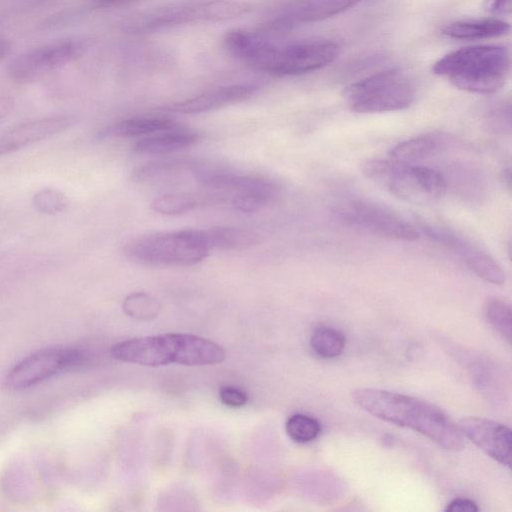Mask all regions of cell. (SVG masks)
I'll use <instances>...</instances> for the list:
<instances>
[{
  "label": "cell",
  "instance_id": "obj_22",
  "mask_svg": "<svg viewBox=\"0 0 512 512\" xmlns=\"http://www.w3.org/2000/svg\"><path fill=\"white\" fill-rule=\"evenodd\" d=\"M181 124L164 117H135L129 118L105 128L99 132L101 138H128L147 136L164 130H169Z\"/></svg>",
  "mask_w": 512,
  "mask_h": 512
},
{
  "label": "cell",
  "instance_id": "obj_31",
  "mask_svg": "<svg viewBox=\"0 0 512 512\" xmlns=\"http://www.w3.org/2000/svg\"><path fill=\"white\" fill-rule=\"evenodd\" d=\"M219 398L224 405L232 408L242 407L248 401L247 394L234 386H222L219 389Z\"/></svg>",
  "mask_w": 512,
  "mask_h": 512
},
{
  "label": "cell",
  "instance_id": "obj_27",
  "mask_svg": "<svg viewBox=\"0 0 512 512\" xmlns=\"http://www.w3.org/2000/svg\"><path fill=\"white\" fill-rule=\"evenodd\" d=\"M285 429L294 442L307 443L318 437L321 426L314 417L297 413L288 418Z\"/></svg>",
  "mask_w": 512,
  "mask_h": 512
},
{
  "label": "cell",
  "instance_id": "obj_29",
  "mask_svg": "<svg viewBox=\"0 0 512 512\" xmlns=\"http://www.w3.org/2000/svg\"><path fill=\"white\" fill-rule=\"evenodd\" d=\"M33 205L41 213L57 214L69 206L68 197L54 188H43L33 196Z\"/></svg>",
  "mask_w": 512,
  "mask_h": 512
},
{
  "label": "cell",
  "instance_id": "obj_23",
  "mask_svg": "<svg viewBox=\"0 0 512 512\" xmlns=\"http://www.w3.org/2000/svg\"><path fill=\"white\" fill-rule=\"evenodd\" d=\"M197 162L190 158H167L152 161L137 167L132 172L133 181L139 183L156 182L182 173L194 171Z\"/></svg>",
  "mask_w": 512,
  "mask_h": 512
},
{
  "label": "cell",
  "instance_id": "obj_34",
  "mask_svg": "<svg viewBox=\"0 0 512 512\" xmlns=\"http://www.w3.org/2000/svg\"><path fill=\"white\" fill-rule=\"evenodd\" d=\"M138 0H90L91 6L94 8H115L133 3Z\"/></svg>",
  "mask_w": 512,
  "mask_h": 512
},
{
  "label": "cell",
  "instance_id": "obj_13",
  "mask_svg": "<svg viewBox=\"0 0 512 512\" xmlns=\"http://www.w3.org/2000/svg\"><path fill=\"white\" fill-rule=\"evenodd\" d=\"M343 215L351 222L373 233L403 241H415L420 231L385 206L368 200L351 201Z\"/></svg>",
  "mask_w": 512,
  "mask_h": 512
},
{
  "label": "cell",
  "instance_id": "obj_5",
  "mask_svg": "<svg viewBox=\"0 0 512 512\" xmlns=\"http://www.w3.org/2000/svg\"><path fill=\"white\" fill-rule=\"evenodd\" d=\"M211 251L205 230L183 229L139 236L124 247V254L149 266H191Z\"/></svg>",
  "mask_w": 512,
  "mask_h": 512
},
{
  "label": "cell",
  "instance_id": "obj_24",
  "mask_svg": "<svg viewBox=\"0 0 512 512\" xmlns=\"http://www.w3.org/2000/svg\"><path fill=\"white\" fill-rule=\"evenodd\" d=\"M205 233L211 250H242L260 242L257 233L244 228L213 227Z\"/></svg>",
  "mask_w": 512,
  "mask_h": 512
},
{
  "label": "cell",
  "instance_id": "obj_7",
  "mask_svg": "<svg viewBox=\"0 0 512 512\" xmlns=\"http://www.w3.org/2000/svg\"><path fill=\"white\" fill-rule=\"evenodd\" d=\"M344 95L352 111L372 114L408 108L415 89L402 70L390 68L350 84Z\"/></svg>",
  "mask_w": 512,
  "mask_h": 512
},
{
  "label": "cell",
  "instance_id": "obj_2",
  "mask_svg": "<svg viewBox=\"0 0 512 512\" xmlns=\"http://www.w3.org/2000/svg\"><path fill=\"white\" fill-rule=\"evenodd\" d=\"M353 401L366 412L392 424L410 428L449 450H461L464 436L449 416L425 400L375 388H359Z\"/></svg>",
  "mask_w": 512,
  "mask_h": 512
},
{
  "label": "cell",
  "instance_id": "obj_8",
  "mask_svg": "<svg viewBox=\"0 0 512 512\" xmlns=\"http://www.w3.org/2000/svg\"><path fill=\"white\" fill-rule=\"evenodd\" d=\"M251 6L233 0H207L171 6L141 14L127 21L130 33H148L181 25L201 22H219L247 14Z\"/></svg>",
  "mask_w": 512,
  "mask_h": 512
},
{
  "label": "cell",
  "instance_id": "obj_32",
  "mask_svg": "<svg viewBox=\"0 0 512 512\" xmlns=\"http://www.w3.org/2000/svg\"><path fill=\"white\" fill-rule=\"evenodd\" d=\"M445 510L449 512H476L479 507L471 499L455 498L448 503Z\"/></svg>",
  "mask_w": 512,
  "mask_h": 512
},
{
  "label": "cell",
  "instance_id": "obj_19",
  "mask_svg": "<svg viewBox=\"0 0 512 512\" xmlns=\"http://www.w3.org/2000/svg\"><path fill=\"white\" fill-rule=\"evenodd\" d=\"M447 138L442 133L429 132L406 139L389 151V158L408 164L426 160L445 149Z\"/></svg>",
  "mask_w": 512,
  "mask_h": 512
},
{
  "label": "cell",
  "instance_id": "obj_14",
  "mask_svg": "<svg viewBox=\"0 0 512 512\" xmlns=\"http://www.w3.org/2000/svg\"><path fill=\"white\" fill-rule=\"evenodd\" d=\"M462 435L488 456L506 467L511 466V430L504 424L482 418L465 417L457 424Z\"/></svg>",
  "mask_w": 512,
  "mask_h": 512
},
{
  "label": "cell",
  "instance_id": "obj_16",
  "mask_svg": "<svg viewBox=\"0 0 512 512\" xmlns=\"http://www.w3.org/2000/svg\"><path fill=\"white\" fill-rule=\"evenodd\" d=\"M252 84H233L205 91L194 97L171 103L163 109L179 114H199L246 100L257 91Z\"/></svg>",
  "mask_w": 512,
  "mask_h": 512
},
{
  "label": "cell",
  "instance_id": "obj_10",
  "mask_svg": "<svg viewBox=\"0 0 512 512\" xmlns=\"http://www.w3.org/2000/svg\"><path fill=\"white\" fill-rule=\"evenodd\" d=\"M86 360L85 353L76 348L37 351L11 368L5 376L4 385L9 390H24L60 372L82 366Z\"/></svg>",
  "mask_w": 512,
  "mask_h": 512
},
{
  "label": "cell",
  "instance_id": "obj_30",
  "mask_svg": "<svg viewBox=\"0 0 512 512\" xmlns=\"http://www.w3.org/2000/svg\"><path fill=\"white\" fill-rule=\"evenodd\" d=\"M487 129L495 134H509L511 131L510 107H500L489 113L486 118Z\"/></svg>",
  "mask_w": 512,
  "mask_h": 512
},
{
  "label": "cell",
  "instance_id": "obj_17",
  "mask_svg": "<svg viewBox=\"0 0 512 512\" xmlns=\"http://www.w3.org/2000/svg\"><path fill=\"white\" fill-rule=\"evenodd\" d=\"M71 124V117L52 116L15 126L0 136V156L47 139L67 129Z\"/></svg>",
  "mask_w": 512,
  "mask_h": 512
},
{
  "label": "cell",
  "instance_id": "obj_9",
  "mask_svg": "<svg viewBox=\"0 0 512 512\" xmlns=\"http://www.w3.org/2000/svg\"><path fill=\"white\" fill-rule=\"evenodd\" d=\"M192 176L207 191L222 194L226 203L256 211L270 203L279 193L273 180L255 175H242L198 163Z\"/></svg>",
  "mask_w": 512,
  "mask_h": 512
},
{
  "label": "cell",
  "instance_id": "obj_36",
  "mask_svg": "<svg viewBox=\"0 0 512 512\" xmlns=\"http://www.w3.org/2000/svg\"><path fill=\"white\" fill-rule=\"evenodd\" d=\"M11 47V43L8 40L0 38V60L10 53Z\"/></svg>",
  "mask_w": 512,
  "mask_h": 512
},
{
  "label": "cell",
  "instance_id": "obj_20",
  "mask_svg": "<svg viewBox=\"0 0 512 512\" xmlns=\"http://www.w3.org/2000/svg\"><path fill=\"white\" fill-rule=\"evenodd\" d=\"M510 25L496 17L463 19L450 22L442 28V33L453 39L478 40L503 36Z\"/></svg>",
  "mask_w": 512,
  "mask_h": 512
},
{
  "label": "cell",
  "instance_id": "obj_3",
  "mask_svg": "<svg viewBox=\"0 0 512 512\" xmlns=\"http://www.w3.org/2000/svg\"><path fill=\"white\" fill-rule=\"evenodd\" d=\"M116 360L149 367L168 364L214 365L224 361L225 350L216 342L186 333L138 337L117 343L111 349Z\"/></svg>",
  "mask_w": 512,
  "mask_h": 512
},
{
  "label": "cell",
  "instance_id": "obj_28",
  "mask_svg": "<svg viewBox=\"0 0 512 512\" xmlns=\"http://www.w3.org/2000/svg\"><path fill=\"white\" fill-rule=\"evenodd\" d=\"M123 310L131 318L150 320L158 314L160 304L152 296L143 292H136L125 298L123 301Z\"/></svg>",
  "mask_w": 512,
  "mask_h": 512
},
{
  "label": "cell",
  "instance_id": "obj_11",
  "mask_svg": "<svg viewBox=\"0 0 512 512\" xmlns=\"http://www.w3.org/2000/svg\"><path fill=\"white\" fill-rule=\"evenodd\" d=\"M85 48L84 41L74 38L42 45L15 57L7 72L16 82H30L74 62L82 56Z\"/></svg>",
  "mask_w": 512,
  "mask_h": 512
},
{
  "label": "cell",
  "instance_id": "obj_1",
  "mask_svg": "<svg viewBox=\"0 0 512 512\" xmlns=\"http://www.w3.org/2000/svg\"><path fill=\"white\" fill-rule=\"evenodd\" d=\"M224 44L230 54L259 71L274 76H297L321 69L339 54L332 41H303L274 45L259 34L232 29L225 34Z\"/></svg>",
  "mask_w": 512,
  "mask_h": 512
},
{
  "label": "cell",
  "instance_id": "obj_4",
  "mask_svg": "<svg viewBox=\"0 0 512 512\" xmlns=\"http://www.w3.org/2000/svg\"><path fill=\"white\" fill-rule=\"evenodd\" d=\"M510 70L509 51L504 46L474 45L443 56L433 72L460 90L490 94L505 84Z\"/></svg>",
  "mask_w": 512,
  "mask_h": 512
},
{
  "label": "cell",
  "instance_id": "obj_25",
  "mask_svg": "<svg viewBox=\"0 0 512 512\" xmlns=\"http://www.w3.org/2000/svg\"><path fill=\"white\" fill-rule=\"evenodd\" d=\"M345 343L343 333L328 326L317 327L310 337L313 351L323 358H334L342 354Z\"/></svg>",
  "mask_w": 512,
  "mask_h": 512
},
{
  "label": "cell",
  "instance_id": "obj_33",
  "mask_svg": "<svg viewBox=\"0 0 512 512\" xmlns=\"http://www.w3.org/2000/svg\"><path fill=\"white\" fill-rule=\"evenodd\" d=\"M484 7L494 15H506L511 11V0H485Z\"/></svg>",
  "mask_w": 512,
  "mask_h": 512
},
{
  "label": "cell",
  "instance_id": "obj_15",
  "mask_svg": "<svg viewBox=\"0 0 512 512\" xmlns=\"http://www.w3.org/2000/svg\"><path fill=\"white\" fill-rule=\"evenodd\" d=\"M362 0H300L273 19L262 30H285L296 25L321 21L353 8Z\"/></svg>",
  "mask_w": 512,
  "mask_h": 512
},
{
  "label": "cell",
  "instance_id": "obj_18",
  "mask_svg": "<svg viewBox=\"0 0 512 512\" xmlns=\"http://www.w3.org/2000/svg\"><path fill=\"white\" fill-rule=\"evenodd\" d=\"M199 140V134L180 125L139 139L133 151L141 155H162L191 147Z\"/></svg>",
  "mask_w": 512,
  "mask_h": 512
},
{
  "label": "cell",
  "instance_id": "obj_35",
  "mask_svg": "<svg viewBox=\"0 0 512 512\" xmlns=\"http://www.w3.org/2000/svg\"><path fill=\"white\" fill-rule=\"evenodd\" d=\"M14 101L8 96H0V121L6 118L13 110Z\"/></svg>",
  "mask_w": 512,
  "mask_h": 512
},
{
  "label": "cell",
  "instance_id": "obj_26",
  "mask_svg": "<svg viewBox=\"0 0 512 512\" xmlns=\"http://www.w3.org/2000/svg\"><path fill=\"white\" fill-rule=\"evenodd\" d=\"M485 315L490 325L511 343V308L508 303L498 298H490L485 305Z\"/></svg>",
  "mask_w": 512,
  "mask_h": 512
},
{
  "label": "cell",
  "instance_id": "obj_12",
  "mask_svg": "<svg viewBox=\"0 0 512 512\" xmlns=\"http://www.w3.org/2000/svg\"><path fill=\"white\" fill-rule=\"evenodd\" d=\"M420 230L432 241L454 252L478 277L495 285L505 282V273L500 264L467 238L427 223H420Z\"/></svg>",
  "mask_w": 512,
  "mask_h": 512
},
{
  "label": "cell",
  "instance_id": "obj_6",
  "mask_svg": "<svg viewBox=\"0 0 512 512\" xmlns=\"http://www.w3.org/2000/svg\"><path fill=\"white\" fill-rule=\"evenodd\" d=\"M363 172L391 194L415 204L434 203L448 189L442 172L391 158L369 160L365 163Z\"/></svg>",
  "mask_w": 512,
  "mask_h": 512
},
{
  "label": "cell",
  "instance_id": "obj_21",
  "mask_svg": "<svg viewBox=\"0 0 512 512\" xmlns=\"http://www.w3.org/2000/svg\"><path fill=\"white\" fill-rule=\"evenodd\" d=\"M225 203L224 197L215 192L203 193H167L156 197L150 203V208L163 215H179L200 206Z\"/></svg>",
  "mask_w": 512,
  "mask_h": 512
}]
</instances>
